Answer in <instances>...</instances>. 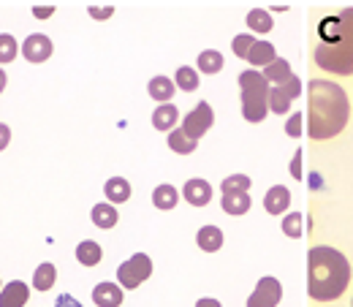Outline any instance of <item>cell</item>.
<instances>
[{
	"mask_svg": "<svg viewBox=\"0 0 353 307\" xmlns=\"http://www.w3.org/2000/svg\"><path fill=\"white\" fill-rule=\"evenodd\" d=\"M348 95L345 90L326 79H312L307 85V133L312 139H334L348 126Z\"/></svg>",
	"mask_w": 353,
	"mask_h": 307,
	"instance_id": "cell-1",
	"label": "cell"
},
{
	"mask_svg": "<svg viewBox=\"0 0 353 307\" xmlns=\"http://www.w3.org/2000/svg\"><path fill=\"white\" fill-rule=\"evenodd\" d=\"M351 280L348 259L326 245H315L307 253V291L318 302H334L345 294Z\"/></svg>",
	"mask_w": 353,
	"mask_h": 307,
	"instance_id": "cell-2",
	"label": "cell"
},
{
	"mask_svg": "<svg viewBox=\"0 0 353 307\" xmlns=\"http://www.w3.org/2000/svg\"><path fill=\"white\" fill-rule=\"evenodd\" d=\"M239 98L242 115L248 123H261L269 115V82L261 71H242L239 74Z\"/></svg>",
	"mask_w": 353,
	"mask_h": 307,
	"instance_id": "cell-3",
	"label": "cell"
},
{
	"mask_svg": "<svg viewBox=\"0 0 353 307\" xmlns=\"http://www.w3.org/2000/svg\"><path fill=\"white\" fill-rule=\"evenodd\" d=\"M152 275V261H150V256H144V253H136L131 256L125 264H120V269H117V280H120V286L123 288H139L147 277Z\"/></svg>",
	"mask_w": 353,
	"mask_h": 307,
	"instance_id": "cell-4",
	"label": "cell"
},
{
	"mask_svg": "<svg viewBox=\"0 0 353 307\" xmlns=\"http://www.w3.org/2000/svg\"><path fill=\"white\" fill-rule=\"evenodd\" d=\"M299 95H302V79L299 77H291L283 85H272L269 88V112L283 117L291 109V101L299 98Z\"/></svg>",
	"mask_w": 353,
	"mask_h": 307,
	"instance_id": "cell-5",
	"label": "cell"
},
{
	"mask_svg": "<svg viewBox=\"0 0 353 307\" xmlns=\"http://www.w3.org/2000/svg\"><path fill=\"white\" fill-rule=\"evenodd\" d=\"M212 120H215V115H212V109H210V103L207 101H201L185 120H182V133L185 136H190L193 141H199L204 133L212 128Z\"/></svg>",
	"mask_w": 353,
	"mask_h": 307,
	"instance_id": "cell-6",
	"label": "cell"
},
{
	"mask_svg": "<svg viewBox=\"0 0 353 307\" xmlns=\"http://www.w3.org/2000/svg\"><path fill=\"white\" fill-rule=\"evenodd\" d=\"M280 297H283L280 280L277 277H261L259 286H256V291L248 299V307H277Z\"/></svg>",
	"mask_w": 353,
	"mask_h": 307,
	"instance_id": "cell-7",
	"label": "cell"
},
{
	"mask_svg": "<svg viewBox=\"0 0 353 307\" xmlns=\"http://www.w3.org/2000/svg\"><path fill=\"white\" fill-rule=\"evenodd\" d=\"M22 55H25V60H30V63H44V60L52 57V41L46 39L44 33H33V36L25 39Z\"/></svg>",
	"mask_w": 353,
	"mask_h": 307,
	"instance_id": "cell-8",
	"label": "cell"
},
{
	"mask_svg": "<svg viewBox=\"0 0 353 307\" xmlns=\"http://www.w3.org/2000/svg\"><path fill=\"white\" fill-rule=\"evenodd\" d=\"M182 196H185V201H190L193 207H204V204H210V199H212V185L207 182V179H188L185 182V188H182Z\"/></svg>",
	"mask_w": 353,
	"mask_h": 307,
	"instance_id": "cell-9",
	"label": "cell"
},
{
	"mask_svg": "<svg viewBox=\"0 0 353 307\" xmlns=\"http://www.w3.org/2000/svg\"><path fill=\"white\" fill-rule=\"evenodd\" d=\"M30 297V288L22 280H11L3 291H0V307H25Z\"/></svg>",
	"mask_w": 353,
	"mask_h": 307,
	"instance_id": "cell-10",
	"label": "cell"
},
{
	"mask_svg": "<svg viewBox=\"0 0 353 307\" xmlns=\"http://www.w3.org/2000/svg\"><path fill=\"white\" fill-rule=\"evenodd\" d=\"M92 302L98 307H120L123 305V288L114 283H98L92 288Z\"/></svg>",
	"mask_w": 353,
	"mask_h": 307,
	"instance_id": "cell-11",
	"label": "cell"
},
{
	"mask_svg": "<svg viewBox=\"0 0 353 307\" xmlns=\"http://www.w3.org/2000/svg\"><path fill=\"white\" fill-rule=\"evenodd\" d=\"M288 204H291V193H288V188L274 185V188H269V190H266L264 207H266V212H269V215H283V212L288 210Z\"/></svg>",
	"mask_w": 353,
	"mask_h": 307,
	"instance_id": "cell-12",
	"label": "cell"
},
{
	"mask_svg": "<svg viewBox=\"0 0 353 307\" xmlns=\"http://www.w3.org/2000/svg\"><path fill=\"white\" fill-rule=\"evenodd\" d=\"M176 120H179V109L174 103H161L155 112H152V126L158 131H174Z\"/></svg>",
	"mask_w": 353,
	"mask_h": 307,
	"instance_id": "cell-13",
	"label": "cell"
},
{
	"mask_svg": "<svg viewBox=\"0 0 353 307\" xmlns=\"http://www.w3.org/2000/svg\"><path fill=\"white\" fill-rule=\"evenodd\" d=\"M196 242H199L201 250H207V253H218V250L223 248V231L218 228V226H204V228H199Z\"/></svg>",
	"mask_w": 353,
	"mask_h": 307,
	"instance_id": "cell-14",
	"label": "cell"
},
{
	"mask_svg": "<svg viewBox=\"0 0 353 307\" xmlns=\"http://www.w3.org/2000/svg\"><path fill=\"white\" fill-rule=\"evenodd\" d=\"M103 193H106V199H109V201L123 204V201H128V199H131V182H128L125 177H112V179L103 185Z\"/></svg>",
	"mask_w": 353,
	"mask_h": 307,
	"instance_id": "cell-15",
	"label": "cell"
},
{
	"mask_svg": "<svg viewBox=\"0 0 353 307\" xmlns=\"http://www.w3.org/2000/svg\"><path fill=\"white\" fill-rule=\"evenodd\" d=\"M291 77H294V74H291V66H288V60H283V57H274L264 68V79L272 82V85H283V82H288Z\"/></svg>",
	"mask_w": 353,
	"mask_h": 307,
	"instance_id": "cell-16",
	"label": "cell"
},
{
	"mask_svg": "<svg viewBox=\"0 0 353 307\" xmlns=\"http://www.w3.org/2000/svg\"><path fill=\"white\" fill-rule=\"evenodd\" d=\"M147 92H150L155 101L169 103V101L174 98V82H172L169 77H152L150 85H147Z\"/></svg>",
	"mask_w": 353,
	"mask_h": 307,
	"instance_id": "cell-17",
	"label": "cell"
},
{
	"mask_svg": "<svg viewBox=\"0 0 353 307\" xmlns=\"http://www.w3.org/2000/svg\"><path fill=\"white\" fill-rule=\"evenodd\" d=\"M117 220H120V215H117V210H114L109 201L92 207V223H95L98 228H114Z\"/></svg>",
	"mask_w": 353,
	"mask_h": 307,
	"instance_id": "cell-18",
	"label": "cell"
},
{
	"mask_svg": "<svg viewBox=\"0 0 353 307\" xmlns=\"http://www.w3.org/2000/svg\"><path fill=\"white\" fill-rule=\"evenodd\" d=\"M176 201H179V193H176L174 185H158L152 190V204L158 210H174Z\"/></svg>",
	"mask_w": 353,
	"mask_h": 307,
	"instance_id": "cell-19",
	"label": "cell"
},
{
	"mask_svg": "<svg viewBox=\"0 0 353 307\" xmlns=\"http://www.w3.org/2000/svg\"><path fill=\"white\" fill-rule=\"evenodd\" d=\"M221 204L228 215H245L250 210V196L248 193H228L221 199Z\"/></svg>",
	"mask_w": 353,
	"mask_h": 307,
	"instance_id": "cell-20",
	"label": "cell"
},
{
	"mask_svg": "<svg viewBox=\"0 0 353 307\" xmlns=\"http://www.w3.org/2000/svg\"><path fill=\"white\" fill-rule=\"evenodd\" d=\"M101 256H103V250H101V245H98V242H92V239L79 242V248H77V259H79V264H85V266H95V264H101Z\"/></svg>",
	"mask_w": 353,
	"mask_h": 307,
	"instance_id": "cell-21",
	"label": "cell"
},
{
	"mask_svg": "<svg viewBox=\"0 0 353 307\" xmlns=\"http://www.w3.org/2000/svg\"><path fill=\"white\" fill-rule=\"evenodd\" d=\"M54 277H57V269H54V264H39V269H36V275H33V286L39 288V291H49L52 286H54Z\"/></svg>",
	"mask_w": 353,
	"mask_h": 307,
	"instance_id": "cell-22",
	"label": "cell"
},
{
	"mask_svg": "<svg viewBox=\"0 0 353 307\" xmlns=\"http://www.w3.org/2000/svg\"><path fill=\"white\" fill-rule=\"evenodd\" d=\"M199 71L201 74H218L223 71V55L218 49H207L199 55Z\"/></svg>",
	"mask_w": 353,
	"mask_h": 307,
	"instance_id": "cell-23",
	"label": "cell"
},
{
	"mask_svg": "<svg viewBox=\"0 0 353 307\" xmlns=\"http://www.w3.org/2000/svg\"><path fill=\"white\" fill-rule=\"evenodd\" d=\"M174 85L182 90V92H193V90H199V74H196V68H190V66L176 68Z\"/></svg>",
	"mask_w": 353,
	"mask_h": 307,
	"instance_id": "cell-24",
	"label": "cell"
},
{
	"mask_svg": "<svg viewBox=\"0 0 353 307\" xmlns=\"http://www.w3.org/2000/svg\"><path fill=\"white\" fill-rule=\"evenodd\" d=\"M248 60L259 68V66H269L272 60H274V46L269 44V41H256L253 49H250V55H248Z\"/></svg>",
	"mask_w": 353,
	"mask_h": 307,
	"instance_id": "cell-25",
	"label": "cell"
},
{
	"mask_svg": "<svg viewBox=\"0 0 353 307\" xmlns=\"http://www.w3.org/2000/svg\"><path fill=\"white\" fill-rule=\"evenodd\" d=\"M196 144H199V141H193L190 136H185L182 128H174V131L169 133V147L174 150L176 155H190V152L196 150Z\"/></svg>",
	"mask_w": 353,
	"mask_h": 307,
	"instance_id": "cell-26",
	"label": "cell"
},
{
	"mask_svg": "<svg viewBox=\"0 0 353 307\" xmlns=\"http://www.w3.org/2000/svg\"><path fill=\"white\" fill-rule=\"evenodd\" d=\"M221 190H223V196H228V193H248V190H250V177H245V175L225 177L221 182Z\"/></svg>",
	"mask_w": 353,
	"mask_h": 307,
	"instance_id": "cell-27",
	"label": "cell"
},
{
	"mask_svg": "<svg viewBox=\"0 0 353 307\" xmlns=\"http://www.w3.org/2000/svg\"><path fill=\"white\" fill-rule=\"evenodd\" d=\"M248 25L253 28V30H259V33H269L274 25H272V14L264 11V8H253L250 14H248Z\"/></svg>",
	"mask_w": 353,
	"mask_h": 307,
	"instance_id": "cell-28",
	"label": "cell"
},
{
	"mask_svg": "<svg viewBox=\"0 0 353 307\" xmlns=\"http://www.w3.org/2000/svg\"><path fill=\"white\" fill-rule=\"evenodd\" d=\"M302 223H305V218H302L299 212L285 215V218H283V234L291 237V239H299V237H302Z\"/></svg>",
	"mask_w": 353,
	"mask_h": 307,
	"instance_id": "cell-29",
	"label": "cell"
},
{
	"mask_svg": "<svg viewBox=\"0 0 353 307\" xmlns=\"http://www.w3.org/2000/svg\"><path fill=\"white\" fill-rule=\"evenodd\" d=\"M17 41H14V36H8V33H0V63H11L14 57H17Z\"/></svg>",
	"mask_w": 353,
	"mask_h": 307,
	"instance_id": "cell-30",
	"label": "cell"
},
{
	"mask_svg": "<svg viewBox=\"0 0 353 307\" xmlns=\"http://www.w3.org/2000/svg\"><path fill=\"white\" fill-rule=\"evenodd\" d=\"M253 44H256V39L245 33V36H236V39L231 41V49H234V55H236V57H245V60H248V55H250Z\"/></svg>",
	"mask_w": 353,
	"mask_h": 307,
	"instance_id": "cell-31",
	"label": "cell"
},
{
	"mask_svg": "<svg viewBox=\"0 0 353 307\" xmlns=\"http://www.w3.org/2000/svg\"><path fill=\"white\" fill-rule=\"evenodd\" d=\"M285 133H291V136H299V133H302V115H299V112L291 115V120H288V126H285Z\"/></svg>",
	"mask_w": 353,
	"mask_h": 307,
	"instance_id": "cell-32",
	"label": "cell"
},
{
	"mask_svg": "<svg viewBox=\"0 0 353 307\" xmlns=\"http://www.w3.org/2000/svg\"><path fill=\"white\" fill-rule=\"evenodd\" d=\"M54 307H82V305H79L71 294H60V297H57V302H54Z\"/></svg>",
	"mask_w": 353,
	"mask_h": 307,
	"instance_id": "cell-33",
	"label": "cell"
},
{
	"mask_svg": "<svg viewBox=\"0 0 353 307\" xmlns=\"http://www.w3.org/2000/svg\"><path fill=\"white\" fill-rule=\"evenodd\" d=\"M114 14V8L109 6V8H90V17H95V19H106V17H112Z\"/></svg>",
	"mask_w": 353,
	"mask_h": 307,
	"instance_id": "cell-34",
	"label": "cell"
},
{
	"mask_svg": "<svg viewBox=\"0 0 353 307\" xmlns=\"http://www.w3.org/2000/svg\"><path fill=\"white\" fill-rule=\"evenodd\" d=\"M291 172H294V177H296V179H302V152H296V155H294Z\"/></svg>",
	"mask_w": 353,
	"mask_h": 307,
	"instance_id": "cell-35",
	"label": "cell"
},
{
	"mask_svg": "<svg viewBox=\"0 0 353 307\" xmlns=\"http://www.w3.org/2000/svg\"><path fill=\"white\" fill-rule=\"evenodd\" d=\"M8 141H11V131H8V126H3V123H0V150H6V147H8Z\"/></svg>",
	"mask_w": 353,
	"mask_h": 307,
	"instance_id": "cell-36",
	"label": "cell"
},
{
	"mask_svg": "<svg viewBox=\"0 0 353 307\" xmlns=\"http://www.w3.org/2000/svg\"><path fill=\"white\" fill-rule=\"evenodd\" d=\"M33 14H36L39 19H46V17H52V14H54V8H52V6H36V8H33Z\"/></svg>",
	"mask_w": 353,
	"mask_h": 307,
	"instance_id": "cell-37",
	"label": "cell"
},
{
	"mask_svg": "<svg viewBox=\"0 0 353 307\" xmlns=\"http://www.w3.org/2000/svg\"><path fill=\"white\" fill-rule=\"evenodd\" d=\"M196 307H223V305L218 302V299H199Z\"/></svg>",
	"mask_w": 353,
	"mask_h": 307,
	"instance_id": "cell-38",
	"label": "cell"
},
{
	"mask_svg": "<svg viewBox=\"0 0 353 307\" xmlns=\"http://www.w3.org/2000/svg\"><path fill=\"white\" fill-rule=\"evenodd\" d=\"M3 90H6V71L0 68V92H3Z\"/></svg>",
	"mask_w": 353,
	"mask_h": 307,
	"instance_id": "cell-39",
	"label": "cell"
}]
</instances>
